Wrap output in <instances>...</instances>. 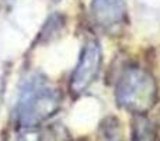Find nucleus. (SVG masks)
<instances>
[{
    "mask_svg": "<svg viewBox=\"0 0 160 141\" xmlns=\"http://www.w3.org/2000/svg\"><path fill=\"white\" fill-rule=\"evenodd\" d=\"M62 97L45 78L32 73L24 80L16 105V120L20 127L34 128L51 119L61 107Z\"/></svg>",
    "mask_w": 160,
    "mask_h": 141,
    "instance_id": "obj_1",
    "label": "nucleus"
},
{
    "mask_svg": "<svg viewBox=\"0 0 160 141\" xmlns=\"http://www.w3.org/2000/svg\"><path fill=\"white\" fill-rule=\"evenodd\" d=\"M115 99L122 109L145 116L158 100V85L153 75L139 67L127 68L117 83Z\"/></svg>",
    "mask_w": 160,
    "mask_h": 141,
    "instance_id": "obj_2",
    "label": "nucleus"
},
{
    "mask_svg": "<svg viewBox=\"0 0 160 141\" xmlns=\"http://www.w3.org/2000/svg\"><path fill=\"white\" fill-rule=\"evenodd\" d=\"M101 47L97 40H88L84 42L80 52L79 62L70 79V90L73 95H80L88 89L96 80L101 68Z\"/></svg>",
    "mask_w": 160,
    "mask_h": 141,
    "instance_id": "obj_3",
    "label": "nucleus"
},
{
    "mask_svg": "<svg viewBox=\"0 0 160 141\" xmlns=\"http://www.w3.org/2000/svg\"><path fill=\"white\" fill-rule=\"evenodd\" d=\"M91 14L100 27L110 30L124 23L127 4L125 0H91Z\"/></svg>",
    "mask_w": 160,
    "mask_h": 141,
    "instance_id": "obj_4",
    "label": "nucleus"
},
{
    "mask_svg": "<svg viewBox=\"0 0 160 141\" xmlns=\"http://www.w3.org/2000/svg\"><path fill=\"white\" fill-rule=\"evenodd\" d=\"M131 141H158V134L149 119L142 114H135L132 120Z\"/></svg>",
    "mask_w": 160,
    "mask_h": 141,
    "instance_id": "obj_5",
    "label": "nucleus"
},
{
    "mask_svg": "<svg viewBox=\"0 0 160 141\" xmlns=\"http://www.w3.org/2000/svg\"><path fill=\"white\" fill-rule=\"evenodd\" d=\"M98 141H125L121 122L117 117H107L101 122L98 128Z\"/></svg>",
    "mask_w": 160,
    "mask_h": 141,
    "instance_id": "obj_6",
    "label": "nucleus"
},
{
    "mask_svg": "<svg viewBox=\"0 0 160 141\" xmlns=\"http://www.w3.org/2000/svg\"><path fill=\"white\" fill-rule=\"evenodd\" d=\"M16 141H42L41 134L35 131L34 128H25L22 133L17 136Z\"/></svg>",
    "mask_w": 160,
    "mask_h": 141,
    "instance_id": "obj_7",
    "label": "nucleus"
},
{
    "mask_svg": "<svg viewBox=\"0 0 160 141\" xmlns=\"http://www.w3.org/2000/svg\"><path fill=\"white\" fill-rule=\"evenodd\" d=\"M53 2H55V3H59V2H61V0H53Z\"/></svg>",
    "mask_w": 160,
    "mask_h": 141,
    "instance_id": "obj_8",
    "label": "nucleus"
}]
</instances>
